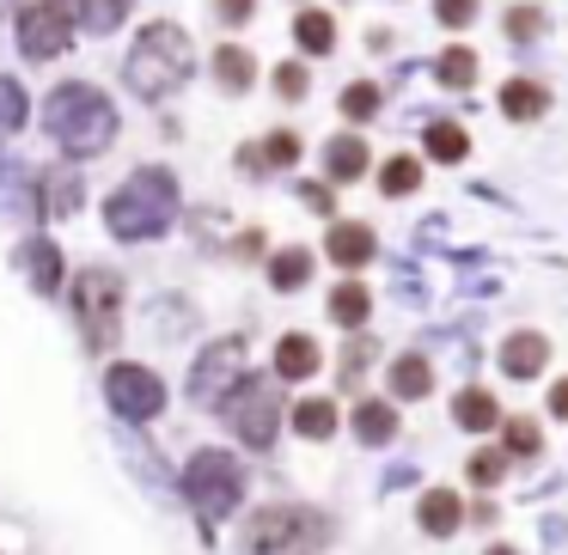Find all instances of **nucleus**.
<instances>
[{"label": "nucleus", "mask_w": 568, "mask_h": 555, "mask_svg": "<svg viewBox=\"0 0 568 555\" xmlns=\"http://www.w3.org/2000/svg\"><path fill=\"white\" fill-rule=\"evenodd\" d=\"M422 531H428V537H453L458 531V518H465V506H458V494L453 489H428L422 494Z\"/></svg>", "instance_id": "14"}, {"label": "nucleus", "mask_w": 568, "mask_h": 555, "mask_svg": "<svg viewBox=\"0 0 568 555\" xmlns=\"http://www.w3.org/2000/svg\"><path fill=\"white\" fill-rule=\"evenodd\" d=\"M26 269H31V287H38V294H55V281H62V250H55L50 238H31Z\"/></svg>", "instance_id": "20"}, {"label": "nucleus", "mask_w": 568, "mask_h": 555, "mask_svg": "<svg viewBox=\"0 0 568 555\" xmlns=\"http://www.w3.org/2000/svg\"><path fill=\"white\" fill-rule=\"evenodd\" d=\"M184 494L196 506V518H226L239 501H245V470H239L233 452H196L184 464Z\"/></svg>", "instance_id": "4"}, {"label": "nucleus", "mask_w": 568, "mask_h": 555, "mask_svg": "<svg viewBox=\"0 0 568 555\" xmlns=\"http://www.w3.org/2000/svg\"><path fill=\"white\" fill-rule=\"evenodd\" d=\"M43 129H50V141L68 153V160H99V153L116 141V111H111V99H104L99 86L68 80V86H55L50 104H43Z\"/></svg>", "instance_id": "1"}, {"label": "nucleus", "mask_w": 568, "mask_h": 555, "mask_svg": "<svg viewBox=\"0 0 568 555\" xmlns=\"http://www.w3.org/2000/svg\"><path fill=\"white\" fill-rule=\"evenodd\" d=\"M544 104H550V92H544L538 80H507V86H501V111L514 116V123H531V116H544Z\"/></svg>", "instance_id": "18"}, {"label": "nucleus", "mask_w": 568, "mask_h": 555, "mask_svg": "<svg viewBox=\"0 0 568 555\" xmlns=\"http://www.w3.org/2000/svg\"><path fill=\"white\" fill-rule=\"evenodd\" d=\"M538 421H531V415H514V421H507V452H519V458H526V452H538Z\"/></svg>", "instance_id": "33"}, {"label": "nucleus", "mask_w": 568, "mask_h": 555, "mask_svg": "<svg viewBox=\"0 0 568 555\" xmlns=\"http://www.w3.org/2000/svg\"><path fill=\"white\" fill-rule=\"evenodd\" d=\"M465 153H470V141H465V129H458V123H434V129H428V160L458 165Z\"/></svg>", "instance_id": "29"}, {"label": "nucleus", "mask_w": 568, "mask_h": 555, "mask_svg": "<svg viewBox=\"0 0 568 555\" xmlns=\"http://www.w3.org/2000/svg\"><path fill=\"white\" fill-rule=\"evenodd\" d=\"M434 13H440V25H470L477 19V0H434Z\"/></svg>", "instance_id": "37"}, {"label": "nucleus", "mask_w": 568, "mask_h": 555, "mask_svg": "<svg viewBox=\"0 0 568 555\" xmlns=\"http://www.w3.org/2000/svg\"><path fill=\"white\" fill-rule=\"evenodd\" d=\"M294 433H306V440H331L336 433V403H324V397L294 403Z\"/></svg>", "instance_id": "26"}, {"label": "nucleus", "mask_w": 568, "mask_h": 555, "mask_svg": "<svg viewBox=\"0 0 568 555\" xmlns=\"http://www.w3.org/2000/svg\"><path fill=\"white\" fill-rule=\"evenodd\" d=\"M239 379H245V342L226 336V342H209L196 354V367H190V397H196V403H221Z\"/></svg>", "instance_id": "10"}, {"label": "nucleus", "mask_w": 568, "mask_h": 555, "mask_svg": "<svg viewBox=\"0 0 568 555\" xmlns=\"http://www.w3.org/2000/svg\"><path fill=\"white\" fill-rule=\"evenodd\" d=\"M68 13H74V25H87L92 38H104V31H116V25H123L129 0H74Z\"/></svg>", "instance_id": "21"}, {"label": "nucleus", "mask_w": 568, "mask_h": 555, "mask_svg": "<svg viewBox=\"0 0 568 555\" xmlns=\"http://www.w3.org/2000/svg\"><path fill=\"white\" fill-rule=\"evenodd\" d=\"M544 360H550V342H544L538 330H514L501 342V372H507V379H538Z\"/></svg>", "instance_id": "11"}, {"label": "nucleus", "mask_w": 568, "mask_h": 555, "mask_svg": "<svg viewBox=\"0 0 568 555\" xmlns=\"http://www.w3.org/2000/svg\"><path fill=\"white\" fill-rule=\"evenodd\" d=\"M306 275H312V250L294 245V250H275V257H270V287H275V294H294Z\"/></svg>", "instance_id": "23"}, {"label": "nucleus", "mask_w": 568, "mask_h": 555, "mask_svg": "<svg viewBox=\"0 0 568 555\" xmlns=\"http://www.w3.org/2000/svg\"><path fill=\"white\" fill-rule=\"evenodd\" d=\"M489 555H519V549H507V543H495V549Z\"/></svg>", "instance_id": "41"}, {"label": "nucleus", "mask_w": 568, "mask_h": 555, "mask_svg": "<svg viewBox=\"0 0 568 555\" xmlns=\"http://www.w3.org/2000/svg\"><path fill=\"white\" fill-rule=\"evenodd\" d=\"M416 184H422V165L409 160V153H397V160L379 165V189H385V196H416Z\"/></svg>", "instance_id": "28"}, {"label": "nucleus", "mask_w": 568, "mask_h": 555, "mask_svg": "<svg viewBox=\"0 0 568 555\" xmlns=\"http://www.w3.org/2000/svg\"><path fill=\"white\" fill-rule=\"evenodd\" d=\"M392 391H397V397H428V391H434L428 360H422V354H397V360H392Z\"/></svg>", "instance_id": "25"}, {"label": "nucleus", "mask_w": 568, "mask_h": 555, "mask_svg": "<svg viewBox=\"0 0 568 555\" xmlns=\"http://www.w3.org/2000/svg\"><path fill=\"white\" fill-rule=\"evenodd\" d=\"M19 50L31 62H55V55L74 50V13H68V0H31L26 13H19Z\"/></svg>", "instance_id": "7"}, {"label": "nucleus", "mask_w": 568, "mask_h": 555, "mask_svg": "<svg viewBox=\"0 0 568 555\" xmlns=\"http://www.w3.org/2000/svg\"><path fill=\"white\" fill-rule=\"evenodd\" d=\"M324 250H331L336 269H361V263L373 257V226L367 220H336L331 238H324Z\"/></svg>", "instance_id": "12"}, {"label": "nucleus", "mask_w": 568, "mask_h": 555, "mask_svg": "<svg viewBox=\"0 0 568 555\" xmlns=\"http://www.w3.org/2000/svg\"><path fill=\"white\" fill-rule=\"evenodd\" d=\"M434 74H440V86L465 92L470 80H477V50H465V43H453V50H440V62H434Z\"/></svg>", "instance_id": "27"}, {"label": "nucleus", "mask_w": 568, "mask_h": 555, "mask_svg": "<svg viewBox=\"0 0 568 555\" xmlns=\"http://www.w3.org/2000/svg\"><path fill=\"white\" fill-rule=\"evenodd\" d=\"M214 13H221L226 25H239V19H251V13H257V0H221V7H214Z\"/></svg>", "instance_id": "38"}, {"label": "nucleus", "mask_w": 568, "mask_h": 555, "mask_svg": "<svg viewBox=\"0 0 568 555\" xmlns=\"http://www.w3.org/2000/svg\"><path fill=\"white\" fill-rule=\"evenodd\" d=\"M178 220V177L160 172V165H141L123 189H111L104 202V226H111L123 245H141V238H160L172 233Z\"/></svg>", "instance_id": "2"}, {"label": "nucleus", "mask_w": 568, "mask_h": 555, "mask_svg": "<svg viewBox=\"0 0 568 555\" xmlns=\"http://www.w3.org/2000/svg\"><path fill=\"white\" fill-rule=\"evenodd\" d=\"M19 123H26V92H19V80H0V129L13 135Z\"/></svg>", "instance_id": "32"}, {"label": "nucleus", "mask_w": 568, "mask_h": 555, "mask_svg": "<svg viewBox=\"0 0 568 555\" xmlns=\"http://www.w3.org/2000/svg\"><path fill=\"white\" fill-rule=\"evenodd\" d=\"M367 311H373V294L361 281H343L331 294V318L336 323H348V330H361V323H367Z\"/></svg>", "instance_id": "24"}, {"label": "nucleus", "mask_w": 568, "mask_h": 555, "mask_svg": "<svg viewBox=\"0 0 568 555\" xmlns=\"http://www.w3.org/2000/svg\"><path fill=\"white\" fill-rule=\"evenodd\" d=\"M318 513H300V506H263L251 513L245 525V549L251 555H275V549H294V543H318Z\"/></svg>", "instance_id": "9"}, {"label": "nucleus", "mask_w": 568, "mask_h": 555, "mask_svg": "<svg viewBox=\"0 0 568 555\" xmlns=\"http://www.w3.org/2000/svg\"><path fill=\"white\" fill-rule=\"evenodd\" d=\"M214 80H221V92L245 99L251 80H257V62H251V50H239V43H221V50H214Z\"/></svg>", "instance_id": "13"}, {"label": "nucleus", "mask_w": 568, "mask_h": 555, "mask_svg": "<svg viewBox=\"0 0 568 555\" xmlns=\"http://www.w3.org/2000/svg\"><path fill=\"white\" fill-rule=\"evenodd\" d=\"M275 372H282V379H312V372H318V342H312V336H282V342H275Z\"/></svg>", "instance_id": "16"}, {"label": "nucleus", "mask_w": 568, "mask_h": 555, "mask_svg": "<svg viewBox=\"0 0 568 555\" xmlns=\"http://www.w3.org/2000/svg\"><path fill=\"white\" fill-rule=\"evenodd\" d=\"M550 409H556V415H568V379H562V384H556V391H550Z\"/></svg>", "instance_id": "40"}, {"label": "nucleus", "mask_w": 568, "mask_h": 555, "mask_svg": "<svg viewBox=\"0 0 568 555\" xmlns=\"http://www.w3.org/2000/svg\"><path fill=\"white\" fill-rule=\"evenodd\" d=\"M74 311L87 348H116V311H123V281L111 269H80L74 275Z\"/></svg>", "instance_id": "6"}, {"label": "nucleus", "mask_w": 568, "mask_h": 555, "mask_svg": "<svg viewBox=\"0 0 568 555\" xmlns=\"http://www.w3.org/2000/svg\"><path fill=\"white\" fill-rule=\"evenodd\" d=\"M373 111H379V86H367V80H355V86L343 92V116H348V123H367Z\"/></svg>", "instance_id": "31"}, {"label": "nucleus", "mask_w": 568, "mask_h": 555, "mask_svg": "<svg viewBox=\"0 0 568 555\" xmlns=\"http://www.w3.org/2000/svg\"><path fill=\"white\" fill-rule=\"evenodd\" d=\"M538 31H544V13H538V7H514V13H507V38H514V43L538 38Z\"/></svg>", "instance_id": "35"}, {"label": "nucleus", "mask_w": 568, "mask_h": 555, "mask_svg": "<svg viewBox=\"0 0 568 555\" xmlns=\"http://www.w3.org/2000/svg\"><path fill=\"white\" fill-rule=\"evenodd\" d=\"M306 86H312V74L300 62H282L275 68V92H282V99H306Z\"/></svg>", "instance_id": "36"}, {"label": "nucleus", "mask_w": 568, "mask_h": 555, "mask_svg": "<svg viewBox=\"0 0 568 555\" xmlns=\"http://www.w3.org/2000/svg\"><path fill=\"white\" fill-rule=\"evenodd\" d=\"M300 196H306V208L331 214V184H306V189H300Z\"/></svg>", "instance_id": "39"}, {"label": "nucleus", "mask_w": 568, "mask_h": 555, "mask_svg": "<svg viewBox=\"0 0 568 555\" xmlns=\"http://www.w3.org/2000/svg\"><path fill=\"white\" fill-rule=\"evenodd\" d=\"M294 38H300L306 55H331L336 50V19L324 13V7H306V13L294 19Z\"/></svg>", "instance_id": "17"}, {"label": "nucleus", "mask_w": 568, "mask_h": 555, "mask_svg": "<svg viewBox=\"0 0 568 555\" xmlns=\"http://www.w3.org/2000/svg\"><path fill=\"white\" fill-rule=\"evenodd\" d=\"M190 68H196V50H190L184 25L160 19V25H148V31L135 38L123 74H129V86H135L141 99H172V92L190 80Z\"/></svg>", "instance_id": "3"}, {"label": "nucleus", "mask_w": 568, "mask_h": 555, "mask_svg": "<svg viewBox=\"0 0 568 555\" xmlns=\"http://www.w3.org/2000/svg\"><path fill=\"white\" fill-rule=\"evenodd\" d=\"M221 415L239 440L263 452V445H275V428H282V391H275L270 379H251L245 372V379L221 397Z\"/></svg>", "instance_id": "5"}, {"label": "nucleus", "mask_w": 568, "mask_h": 555, "mask_svg": "<svg viewBox=\"0 0 568 555\" xmlns=\"http://www.w3.org/2000/svg\"><path fill=\"white\" fill-rule=\"evenodd\" d=\"M355 433L367 445H385L397 433V415H392V403H379V397H367V403H355Z\"/></svg>", "instance_id": "22"}, {"label": "nucleus", "mask_w": 568, "mask_h": 555, "mask_svg": "<svg viewBox=\"0 0 568 555\" xmlns=\"http://www.w3.org/2000/svg\"><path fill=\"white\" fill-rule=\"evenodd\" d=\"M104 397H111V409L123 421H153L165 409V384L160 372L135 367V360H116L111 372H104Z\"/></svg>", "instance_id": "8"}, {"label": "nucleus", "mask_w": 568, "mask_h": 555, "mask_svg": "<svg viewBox=\"0 0 568 555\" xmlns=\"http://www.w3.org/2000/svg\"><path fill=\"white\" fill-rule=\"evenodd\" d=\"M501 476H507V452H477V458H470V482H483V489H495Z\"/></svg>", "instance_id": "34"}, {"label": "nucleus", "mask_w": 568, "mask_h": 555, "mask_svg": "<svg viewBox=\"0 0 568 555\" xmlns=\"http://www.w3.org/2000/svg\"><path fill=\"white\" fill-rule=\"evenodd\" d=\"M324 172H331L336 184H355V177L367 172V141H361V135H336L331 147H324Z\"/></svg>", "instance_id": "15"}, {"label": "nucleus", "mask_w": 568, "mask_h": 555, "mask_svg": "<svg viewBox=\"0 0 568 555\" xmlns=\"http://www.w3.org/2000/svg\"><path fill=\"white\" fill-rule=\"evenodd\" d=\"M80 177L74 172H62V177H43V214H68V208H80Z\"/></svg>", "instance_id": "30"}, {"label": "nucleus", "mask_w": 568, "mask_h": 555, "mask_svg": "<svg viewBox=\"0 0 568 555\" xmlns=\"http://www.w3.org/2000/svg\"><path fill=\"white\" fill-rule=\"evenodd\" d=\"M453 421H458V428H470V433H489L495 421H501V409H495V397H489V391H477V384H470V391H458Z\"/></svg>", "instance_id": "19"}]
</instances>
